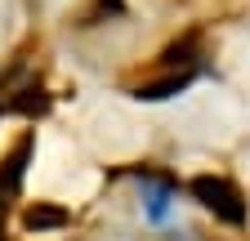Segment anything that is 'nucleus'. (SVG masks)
I'll return each mask as SVG.
<instances>
[{"label":"nucleus","instance_id":"f257e3e1","mask_svg":"<svg viewBox=\"0 0 250 241\" xmlns=\"http://www.w3.org/2000/svg\"><path fill=\"white\" fill-rule=\"evenodd\" d=\"M188 197H192L206 215H214L219 223H228V228H241L250 219V205H246L241 188L228 174H197L192 183H188Z\"/></svg>","mask_w":250,"mask_h":241},{"label":"nucleus","instance_id":"f03ea898","mask_svg":"<svg viewBox=\"0 0 250 241\" xmlns=\"http://www.w3.org/2000/svg\"><path fill=\"white\" fill-rule=\"evenodd\" d=\"M31 157H36V130H22L18 143L0 157V197H18L22 192V179H27Z\"/></svg>","mask_w":250,"mask_h":241},{"label":"nucleus","instance_id":"7ed1b4c3","mask_svg":"<svg viewBox=\"0 0 250 241\" xmlns=\"http://www.w3.org/2000/svg\"><path fill=\"white\" fill-rule=\"evenodd\" d=\"M192 80H197V67H179V72H166V76H152V80L130 85V99H139V103H166V99H179Z\"/></svg>","mask_w":250,"mask_h":241},{"label":"nucleus","instance_id":"20e7f679","mask_svg":"<svg viewBox=\"0 0 250 241\" xmlns=\"http://www.w3.org/2000/svg\"><path fill=\"white\" fill-rule=\"evenodd\" d=\"M54 107V94L41 85V80H27V85H18L14 89V99H9V112H18L22 120H41L45 112Z\"/></svg>","mask_w":250,"mask_h":241},{"label":"nucleus","instance_id":"39448f33","mask_svg":"<svg viewBox=\"0 0 250 241\" xmlns=\"http://www.w3.org/2000/svg\"><path fill=\"white\" fill-rule=\"evenodd\" d=\"M67 223H72V215L62 205H54V201H31L22 210V228L27 232H58V228H67Z\"/></svg>","mask_w":250,"mask_h":241},{"label":"nucleus","instance_id":"423d86ee","mask_svg":"<svg viewBox=\"0 0 250 241\" xmlns=\"http://www.w3.org/2000/svg\"><path fill=\"white\" fill-rule=\"evenodd\" d=\"M197 54H201V32H188L183 40H174V45H166V49H161V67H166V72L197 67Z\"/></svg>","mask_w":250,"mask_h":241},{"label":"nucleus","instance_id":"0eeeda50","mask_svg":"<svg viewBox=\"0 0 250 241\" xmlns=\"http://www.w3.org/2000/svg\"><path fill=\"white\" fill-rule=\"evenodd\" d=\"M125 14V0H94V9L81 14V27H99V18H121Z\"/></svg>","mask_w":250,"mask_h":241},{"label":"nucleus","instance_id":"6e6552de","mask_svg":"<svg viewBox=\"0 0 250 241\" xmlns=\"http://www.w3.org/2000/svg\"><path fill=\"white\" fill-rule=\"evenodd\" d=\"M0 241H5V215H0Z\"/></svg>","mask_w":250,"mask_h":241},{"label":"nucleus","instance_id":"1a4fd4ad","mask_svg":"<svg viewBox=\"0 0 250 241\" xmlns=\"http://www.w3.org/2000/svg\"><path fill=\"white\" fill-rule=\"evenodd\" d=\"M0 112H5V107H0Z\"/></svg>","mask_w":250,"mask_h":241}]
</instances>
